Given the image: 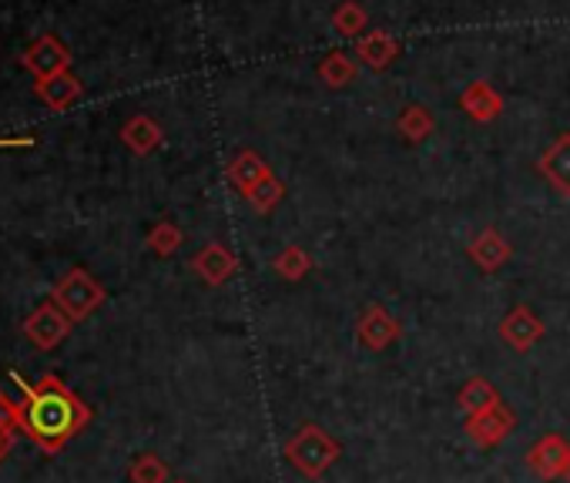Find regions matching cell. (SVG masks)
<instances>
[{
	"mask_svg": "<svg viewBox=\"0 0 570 483\" xmlns=\"http://www.w3.org/2000/svg\"><path fill=\"white\" fill-rule=\"evenodd\" d=\"M11 379L21 393L18 396L21 433L34 447H41L47 457L61 453L80 430L92 423V407L57 373H44L31 383L14 369Z\"/></svg>",
	"mask_w": 570,
	"mask_h": 483,
	"instance_id": "6da1fadb",
	"label": "cell"
},
{
	"mask_svg": "<svg viewBox=\"0 0 570 483\" xmlns=\"http://www.w3.org/2000/svg\"><path fill=\"white\" fill-rule=\"evenodd\" d=\"M286 460L289 466H295L305 480H322L336 466V460L343 457V443L325 433L315 423H302L289 440H286Z\"/></svg>",
	"mask_w": 570,
	"mask_h": 483,
	"instance_id": "7a4b0ae2",
	"label": "cell"
},
{
	"mask_svg": "<svg viewBox=\"0 0 570 483\" xmlns=\"http://www.w3.org/2000/svg\"><path fill=\"white\" fill-rule=\"evenodd\" d=\"M108 292L105 286L88 272V269H67L54 286H51V302L74 322H85L88 315H95L105 305Z\"/></svg>",
	"mask_w": 570,
	"mask_h": 483,
	"instance_id": "3957f363",
	"label": "cell"
},
{
	"mask_svg": "<svg viewBox=\"0 0 570 483\" xmlns=\"http://www.w3.org/2000/svg\"><path fill=\"white\" fill-rule=\"evenodd\" d=\"M24 336L37 346V350H44V353H51V350H57L67 336H71V330H74V322L47 299V302H41L28 319H24Z\"/></svg>",
	"mask_w": 570,
	"mask_h": 483,
	"instance_id": "277c9868",
	"label": "cell"
},
{
	"mask_svg": "<svg viewBox=\"0 0 570 483\" xmlns=\"http://www.w3.org/2000/svg\"><path fill=\"white\" fill-rule=\"evenodd\" d=\"M21 64H24L37 80H44V77H54V74L71 71V51H67V44H64L57 34H41L37 41H31V44L24 47Z\"/></svg>",
	"mask_w": 570,
	"mask_h": 483,
	"instance_id": "5b68a950",
	"label": "cell"
},
{
	"mask_svg": "<svg viewBox=\"0 0 570 483\" xmlns=\"http://www.w3.org/2000/svg\"><path fill=\"white\" fill-rule=\"evenodd\" d=\"M514 427H517V414L501 399L497 407H491L486 414L466 420V437H470L476 447L491 450V447H501V443L514 433Z\"/></svg>",
	"mask_w": 570,
	"mask_h": 483,
	"instance_id": "8992f818",
	"label": "cell"
},
{
	"mask_svg": "<svg viewBox=\"0 0 570 483\" xmlns=\"http://www.w3.org/2000/svg\"><path fill=\"white\" fill-rule=\"evenodd\" d=\"M356 336L366 350L379 353V350H389L402 336V326L396 315H389L379 302H373V305H366V312L356 322Z\"/></svg>",
	"mask_w": 570,
	"mask_h": 483,
	"instance_id": "52a82bcc",
	"label": "cell"
},
{
	"mask_svg": "<svg viewBox=\"0 0 570 483\" xmlns=\"http://www.w3.org/2000/svg\"><path fill=\"white\" fill-rule=\"evenodd\" d=\"M192 272L205 286L218 289L238 272V259H235V253L228 246H222V242H205V246L192 256Z\"/></svg>",
	"mask_w": 570,
	"mask_h": 483,
	"instance_id": "ba28073f",
	"label": "cell"
},
{
	"mask_svg": "<svg viewBox=\"0 0 570 483\" xmlns=\"http://www.w3.org/2000/svg\"><path fill=\"white\" fill-rule=\"evenodd\" d=\"M567 463H570V443L560 437V433H547L540 437L530 450H527V466L534 476L540 480H557L567 473Z\"/></svg>",
	"mask_w": 570,
	"mask_h": 483,
	"instance_id": "9c48e42d",
	"label": "cell"
},
{
	"mask_svg": "<svg viewBox=\"0 0 570 483\" xmlns=\"http://www.w3.org/2000/svg\"><path fill=\"white\" fill-rule=\"evenodd\" d=\"M501 340L510 350L527 353L530 346H537L544 340V322H540V315L530 305H514L504 315V322H501Z\"/></svg>",
	"mask_w": 570,
	"mask_h": 483,
	"instance_id": "30bf717a",
	"label": "cell"
},
{
	"mask_svg": "<svg viewBox=\"0 0 570 483\" xmlns=\"http://www.w3.org/2000/svg\"><path fill=\"white\" fill-rule=\"evenodd\" d=\"M460 108L476 125H491L504 115V95L491 85V80H470V85L460 92Z\"/></svg>",
	"mask_w": 570,
	"mask_h": 483,
	"instance_id": "8fae6325",
	"label": "cell"
},
{
	"mask_svg": "<svg viewBox=\"0 0 570 483\" xmlns=\"http://www.w3.org/2000/svg\"><path fill=\"white\" fill-rule=\"evenodd\" d=\"M466 256L483 269V272H497L501 266L510 262L514 249H510V242L504 238V232L497 228H483L470 238V246H466Z\"/></svg>",
	"mask_w": 570,
	"mask_h": 483,
	"instance_id": "7c38bea8",
	"label": "cell"
},
{
	"mask_svg": "<svg viewBox=\"0 0 570 483\" xmlns=\"http://www.w3.org/2000/svg\"><path fill=\"white\" fill-rule=\"evenodd\" d=\"M537 172L547 179V185L557 195H567L570 198V131H563V135L553 138V144L537 161Z\"/></svg>",
	"mask_w": 570,
	"mask_h": 483,
	"instance_id": "4fadbf2b",
	"label": "cell"
},
{
	"mask_svg": "<svg viewBox=\"0 0 570 483\" xmlns=\"http://www.w3.org/2000/svg\"><path fill=\"white\" fill-rule=\"evenodd\" d=\"M34 95L44 101V108L51 111H67L71 105L80 101V95H85V85L71 74H54V77H44V80H34Z\"/></svg>",
	"mask_w": 570,
	"mask_h": 483,
	"instance_id": "5bb4252c",
	"label": "cell"
},
{
	"mask_svg": "<svg viewBox=\"0 0 570 483\" xmlns=\"http://www.w3.org/2000/svg\"><path fill=\"white\" fill-rule=\"evenodd\" d=\"M396 57H399V41L389 31L373 28L356 41V61L366 64L369 71H386Z\"/></svg>",
	"mask_w": 570,
	"mask_h": 483,
	"instance_id": "9a60e30c",
	"label": "cell"
},
{
	"mask_svg": "<svg viewBox=\"0 0 570 483\" xmlns=\"http://www.w3.org/2000/svg\"><path fill=\"white\" fill-rule=\"evenodd\" d=\"M225 175H228V182L241 192V195H249L262 179H269L272 172H269V165H266V158L259 154V151H252V148H246V151H238L232 161H228V169H225Z\"/></svg>",
	"mask_w": 570,
	"mask_h": 483,
	"instance_id": "2e32d148",
	"label": "cell"
},
{
	"mask_svg": "<svg viewBox=\"0 0 570 483\" xmlns=\"http://www.w3.org/2000/svg\"><path fill=\"white\" fill-rule=\"evenodd\" d=\"M121 141H125L138 158H144V154H151V151H158L161 144H165V131H161V125H158L151 115H131V118L121 125Z\"/></svg>",
	"mask_w": 570,
	"mask_h": 483,
	"instance_id": "e0dca14e",
	"label": "cell"
},
{
	"mask_svg": "<svg viewBox=\"0 0 570 483\" xmlns=\"http://www.w3.org/2000/svg\"><path fill=\"white\" fill-rule=\"evenodd\" d=\"M497 402H501L497 386H494L491 379H483V376L466 379V383H463V389H460V396H456V407H460V414H463L466 420H470V417L486 414L491 407H497Z\"/></svg>",
	"mask_w": 570,
	"mask_h": 483,
	"instance_id": "ac0fdd59",
	"label": "cell"
},
{
	"mask_svg": "<svg viewBox=\"0 0 570 483\" xmlns=\"http://www.w3.org/2000/svg\"><path fill=\"white\" fill-rule=\"evenodd\" d=\"M356 77H359V64L346 51H330L319 61V80H322L325 88L340 92V88L353 85Z\"/></svg>",
	"mask_w": 570,
	"mask_h": 483,
	"instance_id": "d6986e66",
	"label": "cell"
},
{
	"mask_svg": "<svg viewBox=\"0 0 570 483\" xmlns=\"http://www.w3.org/2000/svg\"><path fill=\"white\" fill-rule=\"evenodd\" d=\"M333 31L340 34V37H363L366 34V28H369V11L359 4V0H343V4H336L333 8Z\"/></svg>",
	"mask_w": 570,
	"mask_h": 483,
	"instance_id": "ffe728a7",
	"label": "cell"
},
{
	"mask_svg": "<svg viewBox=\"0 0 570 483\" xmlns=\"http://www.w3.org/2000/svg\"><path fill=\"white\" fill-rule=\"evenodd\" d=\"M433 128H437V118H433L423 105H410V108H406V111L399 115V121H396L399 138L410 141V144L427 141V138L433 135Z\"/></svg>",
	"mask_w": 570,
	"mask_h": 483,
	"instance_id": "44dd1931",
	"label": "cell"
},
{
	"mask_svg": "<svg viewBox=\"0 0 570 483\" xmlns=\"http://www.w3.org/2000/svg\"><path fill=\"white\" fill-rule=\"evenodd\" d=\"M182 242H185L182 228H179L172 218H161V222L151 225V232H148V238H144V246H148L158 259H169V256H175V253L182 249Z\"/></svg>",
	"mask_w": 570,
	"mask_h": 483,
	"instance_id": "7402d4cb",
	"label": "cell"
},
{
	"mask_svg": "<svg viewBox=\"0 0 570 483\" xmlns=\"http://www.w3.org/2000/svg\"><path fill=\"white\" fill-rule=\"evenodd\" d=\"M172 470L158 453H138L128 466V480L131 483H169Z\"/></svg>",
	"mask_w": 570,
	"mask_h": 483,
	"instance_id": "603a6c76",
	"label": "cell"
},
{
	"mask_svg": "<svg viewBox=\"0 0 570 483\" xmlns=\"http://www.w3.org/2000/svg\"><path fill=\"white\" fill-rule=\"evenodd\" d=\"M272 269H276L286 282H299V279H305V276H309L312 259H309V253H305V249H299V246H286V249L272 259Z\"/></svg>",
	"mask_w": 570,
	"mask_h": 483,
	"instance_id": "cb8c5ba5",
	"label": "cell"
},
{
	"mask_svg": "<svg viewBox=\"0 0 570 483\" xmlns=\"http://www.w3.org/2000/svg\"><path fill=\"white\" fill-rule=\"evenodd\" d=\"M286 198V185L276 179V175H269V179H262L249 195H246V202L259 212V215H269L272 208H279V202Z\"/></svg>",
	"mask_w": 570,
	"mask_h": 483,
	"instance_id": "d4e9b609",
	"label": "cell"
},
{
	"mask_svg": "<svg viewBox=\"0 0 570 483\" xmlns=\"http://www.w3.org/2000/svg\"><path fill=\"white\" fill-rule=\"evenodd\" d=\"M0 430L8 433H21V414H18V399H11L4 389H0Z\"/></svg>",
	"mask_w": 570,
	"mask_h": 483,
	"instance_id": "484cf974",
	"label": "cell"
},
{
	"mask_svg": "<svg viewBox=\"0 0 570 483\" xmlns=\"http://www.w3.org/2000/svg\"><path fill=\"white\" fill-rule=\"evenodd\" d=\"M14 440H18V433H8V430H0V466H4V460L11 457V450H14Z\"/></svg>",
	"mask_w": 570,
	"mask_h": 483,
	"instance_id": "4316f807",
	"label": "cell"
},
{
	"mask_svg": "<svg viewBox=\"0 0 570 483\" xmlns=\"http://www.w3.org/2000/svg\"><path fill=\"white\" fill-rule=\"evenodd\" d=\"M563 476H567V483H570V463H567V473H563Z\"/></svg>",
	"mask_w": 570,
	"mask_h": 483,
	"instance_id": "83f0119b",
	"label": "cell"
},
{
	"mask_svg": "<svg viewBox=\"0 0 570 483\" xmlns=\"http://www.w3.org/2000/svg\"><path fill=\"white\" fill-rule=\"evenodd\" d=\"M172 483H192V480H172Z\"/></svg>",
	"mask_w": 570,
	"mask_h": 483,
	"instance_id": "f1b7e54d",
	"label": "cell"
}]
</instances>
